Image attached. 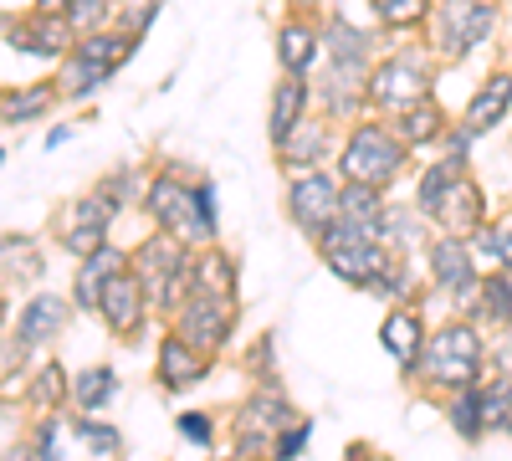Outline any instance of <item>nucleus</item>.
I'll list each match as a JSON object with an SVG mask.
<instances>
[{
  "label": "nucleus",
  "mask_w": 512,
  "mask_h": 461,
  "mask_svg": "<svg viewBox=\"0 0 512 461\" xmlns=\"http://www.w3.org/2000/svg\"><path fill=\"white\" fill-rule=\"evenodd\" d=\"M205 374H210V354L190 349L180 333H164V344H159V354H154V380H159L164 390L185 395L190 385L205 380Z\"/></svg>",
  "instance_id": "4be33fe9"
},
{
  "label": "nucleus",
  "mask_w": 512,
  "mask_h": 461,
  "mask_svg": "<svg viewBox=\"0 0 512 461\" xmlns=\"http://www.w3.org/2000/svg\"><path fill=\"white\" fill-rule=\"evenodd\" d=\"M52 82H57V98H62V103H82V98L103 93L108 82H113V72L82 62V57H62V67L52 72Z\"/></svg>",
  "instance_id": "e433bc0d"
},
{
  "label": "nucleus",
  "mask_w": 512,
  "mask_h": 461,
  "mask_svg": "<svg viewBox=\"0 0 512 461\" xmlns=\"http://www.w3.org/2000/svg\"><path fill=\"white\" fill-rule=\"evenodd\" d=\"M507 113H512V67H497V72H487L477 88H472V98H466V108H461L456 123L472 139H482V134L497 129Z\"/></svg>",
  "instance_id": "6ab92c4d"
},
{
  "label": "nucleus",
  "mask_w": 512,
  "mask_h": 461,
  "mask_svg": "<svg viewBox=\"0 0 512 461\" xmlns=\"http://www.w3.org/2000/svg\"><path fill=\"white\" fill-rule=\"evenodd\" d=\"M338 195H344V180L333 170H303V175H287L282 205H287V221L303 231L308 241H318L323 231L338 226Z\"/></svg>",
  "instance_id": "6e6552de"
},
{
  "label": "nucleus",
  "mask_w": 512,
  "mask_h": 461,
  "mask_svg": "<svg viewBox=\"0 0 512 461\" xmlns=\"http://www.w3.org/2000/svg\"><path fill=\"white\" fill-rule=\"evenodd\" d=\"M308 436H313V426H308V421H292V426L272 441V461H292L297 451L308 446Z\"/></svg>",
  "instance_id": "3c124183"
},
{
  "label": "nucleus",
  "mask_w": 512,
  "mask_h": 461,
  "mask_svg": "<svg viewBox=\"0 0 512 461\" xmlns=\"http://www.w3.org/2000/svg\"><path fill=\"white\" fill-rule=\"evenodd\" d=\"M6 41L26 57H47V62H62L72 52L77 31L67 26V16H47V11H31L21 21H6Z\"/></svg>",
  "instance_id": "f3484780"
},
{
  "label": "nucleus",
  "mask_w": 512,
  "mask_h": 461,
  "mask_svg": "<svg viewBox=\"0 0 512 461\" xmlns=\"http://www.w3.org/2000/svg\"><path fill=\"white\" fill-rule=\"evenodd\" d=\"M497 26H502V0H436L420 41L431 47L436 62H466L487 47Z\"/></svg>",
  "instance_id": "20e7f679"
},
{
  "label": "nucleus",
  "mask_w": 512,
  "mask_h": 461,
  "mask_svg": "<svg viewBox=\"0 0 512 461\" xmlns=\"http://www.w3.org/2000/svg\"><path fill=\"white\" fill-rule=\"evenodd\" d=\"M420 262H425V282H431L436 292H446V303L461 318H472V308L482 298V272H477L482 262H477V251H472V236L436 231L431 241H425Z\"/></svg>",
  "instance_id": "423d86ee"
},
{
  "label": "nucleus",
  "mask_w": 512,
  "mask_h": 461,
  "mask_svg": "<svg viewBox=\"0 0 512 461\" xmlns=\"http://www.w3.org/2000/svg\"><path fill=\"white\" fill-rule=\"evenodd\" d=\"M159 6H164V0H118L113 26H118V31H134V36H144V31H149V21L159 16Z\"/></svg>",
  "instance_id": "09e8293b"
},
{
  "label": "nucleus",
  "mask_w": 512,
  "mask_h": 461,
  "mask_svg": "<svg viewBox=\"0 0 512 461\" xmlns=\"http://www.w3.org/2000/svg\"><path fill=\"white\" fill-rule=\"evenodd\" d=\"M297 421V410L292 400L272 385L262 390H251L236 410V461H272V441Z\"/></svg>",
  "instance_id": "0eeeda50"
},
{
  "label": "nucleus",
  "mask_w": 512,
  "mask_h": 461,
  "mask_svg": "<svg viewBox=\"0 0 512 461\" xmlns=\"http://www.w3.org/2000/svg\"><path fill=\"white\" fill-rule=\"evenodd\" d=\"M472 251L487 267H512V221H487L472 231Z\"/></svg>",
  "instance_id": "a18cd8bd"
},
{
  "label": "nucleus",
  "mask_w": 512,
  "mask_h": 461,
  "mask_svg": "<svg viewBox=\"0 0 512 461\" xmlns=\"http://www.w3.org/2000/svg\"><path fill=\"white\" fill-rule=\"evenodd\" d=\"M113 221H118V205H113L103 190H88V195H77V200L62 205L52 231H67V226H103V231H108Z\"/></svg>",
  "instance_id": "79ce46f5"
},
{
  "label": "nucleus",
  "mask_w": 512,
  "mask_h": 461,
  "mask_svg": "<svg viewBox=\"0 0 512 461\" xmlns=\"http://www.w3.org/2000/svg\"><path fill=\"white\" fill-rule=\"evenodd\" d=\"M277 67L287 77H313L323 67V16H308V11H287L277 21Z\"/></svg>",
  "instance_id": "4468645a"
},
{
  "label": "nucleus",
  "mask_w": 512,
  "mask_h": 461,
  "mask_svg": "<svg viewBox=\"0 0 512 461\" xmlns=\"http://www.w3.org/2000/svg\"><path fill=\"white\" fill-rule=\"evenodd\" d=\"M369 77H349V72H333V67H318L313 72V108L333 123H359L369 118V93H364Z\"/></svg>",
  "instance_id": "a211bd4d"
},
{
  "label": "nucleus",
  "mask_w": 512,
  "mask_h": 461,
  "mask_svg": "<svg viewBox=\"0 0 512 461\" xmlns=\"http://www.w3.org/2000/svg\"><path fill=\"white\" fill-rule=\"evenodd\" d=\"M118 395V374L108 364H88L72 374V395H67V410L77 415H103V405H113Z\"/></svg>",
  "instance_id": "2f4dec72"
},
{
  "label": "nucleus",
  "mask_w": 512,
  "mask_h": 461,
  "mask_svg": "<svg viewBox=\"0 0 512 461\" xmlns=\"http://www.w3.org/2000/svg\"><path fill=\"white\" fill-rule=\"evenodd\" d=\"M425 339H431V328H425V318L415 308H390V313H384V323H379V344L390 349V359L400 364L405 380H410L415 364H420Z\"/></svg>",
  "instance_id": "5701e85b"
},
{
  "label": "nucleus",
  "mask_w": 512,
  "mask_h": 461,
  "mask_svg": "<svg viewBox=\"0 0 512 461\" xmlns=\"http://www.w3.org/2000/svg\"><path fill=\"white\" fill-rule=\"evenodd\" d=\"M425 241H431V221L415 211V200L405 205L390 200V211H384V246L400 251V257H415V251H425Z\"/></svg>",
  "instance_id": "7c9ffc66"
},
{
  "label": "nucleus",
  "mask_w": 512,
  "mask_h": 461,
  "mask_svg": "<svg viewBox=\"0 0 512 461\" xmlns=\"http://www.w3.org/2000/svg\"><path fill=\"white\" fill-rule=\"evenodd\" d=\"M410 170V144L395 134L390 118H359L344 129L333 154V175L344 185H369V190H390Z\"/></svg>",
  "instance_id": "f03ea898"
},
{
  "label": "nucleus",
  "mask_w": 512,
  "mask_h": 461,
  "mask_svg": "<svg viewBox=\"0 0 512 461\" xmlns=\"http://www.w3.org/2000/svg\"><path fill=\"white\" fill-rule=\"evenodd\" d=\"M313 113V77H277L272 82V98H267V139L282 144L297 123Z\"/></svg>",
  "instance_id": "412c9836"
},
{
  "label": "nucleus",
  "mask_w": 512,
  "mask_h": 461,
  "mask_svg": "<svg viewBox=\"0 0 512 461\" xmlns=\"http://www.w3.org/2000/svg\"><path fill=\"white\" fill-rule=\"evenodd\" d=\"M67 395H72V374H67L57 359H47V364H41L31 380H26V405L41 410V415L67 410Z\"/></svg>",
  "instance_id": "c9c22d12"
},
{
  "label": "nucleus",
  "mask_w": 512,
  "mask_h": 461,
  "mask_svg": "<svg viewBox=\"0 0 512 461\" xmlns=\"http://www.w3.org/2000/svg\"><path fill=\"white\" fill-rule=\"evenodd\" d=\"M0 461H36V456H31V446H6V451H0Z\"/></svg>",
  "instance_id": "6e6d98bb"
},
{
  "label": "nucleus",
  "mask_w": 512,
  "mask_h": 461,
  "mask_svg": "<svg viewBox=\"0 0 512 461\" xmlns=\"http://www.w3.org/2000/svg\"><path fill=\"white\" fill-rule=\"evenodd\" d=\"M431 6H436V0H369V11H374L384 36H420Z\"/></svg>",
  "instance_id": "58836bf2"
},
{
  "label": "nucleus",
  "mask_w": 512,
  "mask_h": 461,
  "mask_svg": "<svg viewBox=\"0 0 512 461\" xmlns=\"http://www.w3.org/2000/svg\"><path fill=\"white\" fill-rule=\"evenodd\" d=\"M67 139H72V123H62V129H52V134H47V149H62Z\"/></svg>",
  "instance_id": "5fc2aeb1"
},
{
  "label": "nucleus",
  "mask_w": 512,
  "mask_h": 461,
  "mask_svg": "<svg viewBox=\"0 0 512 461\" xmlns=\"http://www.w3.org/2000/svg\"><path fill=\"white\" fill-rule=\"evenodd\" d=\"M390 123H395V134H400L410 149H441V139H446V129H451V118H446V108H441L436 98H420L415 108L395 113Z\"/></svg>",
  "instance_id": "cd10ccee"
},
{
  "label": "nucleus",
  "mask_w": 512,
  "mask_h": 461,
  "mask_svg": "<svg viewBox=\"0 0 512 461\" xmlns=\"http://www.w3.org/2000/svg\"><path fill=\"white\" fill-rule=\"evenodd\" d=\"M195 292H216V298H236V262L226 257L221 246H200L190 262Z\"/></svg>",
  "instance_id": "4c0bfd02"
},
{
  "label": "nucleus",
  "mask_w": 512,
  "mask_h": 461,
  "mask_svg": "<svg viewBox=\"0 0 512 461\" xmlns=\"http://www.w3.org/2000/svg\"><path fill=\"white\" fill-rule=\"evenodd\" d=\"M41 277V251L31 236H0V287L11 282H36Z\"/></svg>",
  "instance_id": "ea45409f"
},
{
  "label": "nucleus",
  "mask_w": 512,
  "mask_h": 461,
  "mask_svg": "<svg viewBox=\"0 0 512 461\" xmlns=\"http://www.w3.org/2000/svg\"><path fill=\"white\" fill-rule=\"evenodd\" d=\"M190 262H195V246L169 236V231H149L134 251H128V267H134V277L144 282L154 313H169V318H175V308L195 292Z\"/></svg>",
  "instance_id": "39448f33"
},
{
  "label": "nucleus",
  "mask_w": 512,
  "mask_h": 461,
  "mask_svg": "<svg viewBox=\"0 0 512 461\" xmlns=\"http://www.w3.org/2000/svg\"><path fill=\"white\" fill-rule=\"evenodd\" d=\"M221 236V216H216V185L210 180H190V246H216Z\"/></svg>",
  "instance_id": "a19ab883"
},
{
  "label": "nucleus",
  "mask_w": 512,
  "mask_h": 461,
  "mask_svg": "<svg viewBox=\"0 0 512 461\" xmlns=\"http://www.w3.org/2000/svg\"><path fill=\"white\" fill-rule=\"evenodd\" d=\"M338 139H344V129H338L333 118H323V113L313 108V113L297 123V129H292L282 144H272V149H277V170H282V175L328 170L333 154H338Z\"/></svg>",
  "instance_id": "ddd939ff"
},
{
  "label": "nucleus",
  "mask_w": 512,
  "mask_h": 461,
  "mask_svg": "<svg viewBox=\"0 0 512 461\" xmlns=\"http://www.w3.org/2000/svg\"><path fill=\"white\" fill-rule=\"evenodd\" d=\"M492 374V344L487 333L472 323V318H451L441 328H431V339L420 349V364L410 380L425 385V390H441V395H456V390H472Z\"/></svg>",
  "instance_id": "f257e3e1"
},
{
  "label": "nucleus",
  "mask_w": 512,
  "mask_h": 461,
  "mask_svg": "<svg viewBox=\"0 0 512 461\" xmlns=\"http://www.w3.org/2000/svg\"><path fill=\"white\" fill-rule=\"evenodd\" d=\"M128 272V251L123 246H103V251H93V257H82L77 262V272H72V308L77 313H98V303H103V287L113 282V277H123Z\"/></svg>",
  "instance_id": "aec40b11"
},
{
  "label": "nucleus",
  "mask_w": 512,
  "mask_h": 461,
  "mask_svg": "<svg viewBox=\"0 0 512 461\" xmlns=\"http://www.w3.org/2000/svg\"><path fill=\"white\" fill-rule=\"evenodd\" d=\"M93 190H103L118 211L123 205H144V190H149V175H144V164H118V170H108Z\"/></svg>",
  "instance_id": "c03bdc74"
},
{
  "label": "nucleus",
  "mask_w": 512,
  "mask_h": 461,
  "mask_svg": "<svg viewBox=\"0 0 512 461\" xmlns=\"http://www.w3.org/2000/svg\"><path fill=\"white\" fill-rule=\"evenodd\" d=\"M384 211H390V195H384V190L344 185V195H338V226H349L359 236L384 241Z\"/></svg>",
  "instance_id": "393cba45"
},
{
  "label": "nucleus",
  "mask_w": 512,
  "mask_h": 461,
  "mask_svg": "<svg viewBox=\"0 0 512 461\" xmlns=\"http://www.w3.org/2000/svg\"><path fill=\"white\" fill-rule=\"evenodd\" d=\"M461 175H472V164H461V159H431V164H425V170L415 175V211L425 216V221H431L436 211H441V200L451 195V185L461 180Z\"/></svg>",
  "instance_id": "c85d7f7f"
},
{
  "label": "nucleus",
  "mask_w": 512,
  "mask_h": 461,
  "mask_svg": "<svg viewBox=\"0 0 512 461\" xmlns=\"http://www.w3.org/2000/svg\"><path fill=\"white\" fill-rule=\"evenodd\" d=\"M287 11H308V16H323V0H287Z\"/></svg>",
  "instance_id": "864d4df0"
},
{
  "label": "nucleus",
  "mask_w": 512,
  "mask_h": 461,
  "mask_svg": "<svg viewBox=\"0 0 512 461\" xmlns=\"http://www.w3.org/2000/svg\"><path fill=\"white\" fill-rule=\"evenodd\" d=\"M113 11H118V0H72V6H67V26L77 36H88V31L113 26Z\"/></svg>",
  "instance_id": "49530a36"
},
{
  "label": "nucleus",
  "mask_w": 512,
  "mask_h": 461,
  "mask_svg": "<svg viewBox=\"0 0 512 461\" xmlns=\"http://www.w3.org/2000/svg\"><path fill=\"white\" fill-rule=\"evenodd\" d=\"M431 226L446 231V236H472L477 226H487V195H482V185L472 175H461L451 185V195L441 200V211L431 216Z\"/></svg>",
  "instance_id": "b1692460"
},
{
  "label": "nucleus",
  "mask_w": 512,
  "mask_h": 461,
  "mask_svg": "<svg viewBox=\"0 0 512 461\" xmlns=\"http://www.w3.org/2000/svg\"><path fill=\"white\" fill-rule=\"evenodd\" d=\"M26 446H31L36 461H82L77 436H72V415H62V410H57V415H41Z\"/></svg>",
  "instance_id": "473e14b6"
},
{
  "label": "nucleus",
  "mask_w": 512,
  "mask_h": 461,
  "mask_svg": "<svg viewBox=\"0 0 512 461\" xmlns=\"http://www.w3.org/2000/svg\"><path fill=\"white\" fill-rule=\"evenodd\" d=\"M0 328H6V287H0Z\"/></svg>",
  "instance_id": "4d7b16f0"
},
{
  "label": "nucleus",
  "mask_w": 512,
  "mask_h": 461,
  "mask_svg": "<svg viewBox=\"0 0 512 461\" xmlns=\"http://www.w3.org/2000/svg\"><path fill=\"white\" fill-rule=\"evenodd\" d=\"M72 298L62 292H36V298L21 303V313L11 318V359H26L31 349H52L62 333H67V318H72Z\"/></svg>",
  "instance_id": "f8f14e48"
},
{
  "label": "nucleus",
  "mask_w": 512,
  "mask_h": 461,
  "mask_svg": "<svg viewBox=\"0 0 512 461\" xmlns=\"http://www.w3.org/2000/svg\"><path fill=\"white\" fill-rule=\"evenodd\" d=\"M369 113L374 118H395L405 108H415L420 98H436V57L420 36H400V47H384L369 82Z\"/></svg>",
  "instance_id": "7ed1b4c3"
},
{
  "label": "nucleus",
  "mask_w": 512,
  "mask_h": 461,
  "mask_svg": "<svg viewBox=\"0 0 512 461\" xmlns=\"http://www.w3.org/2000/svg\"><path fill=\"white\" fill-rule=\"evenodd\" d=\"M420 287H425V272H420L410 257L390 251V262H384V272H379L364 292H369V298H379V303H390V308H415Z\"/></svg>",
  "instance_id": "bb28decb"
},
{
  "label": "nucleus",
  "mask_w": 512,
  "mask_h": 461,
  "mask_svg": "<svg viewBox=\"0 0 512 461\" xmlns=\"http://www.w3.org/2000/svg\"><path fill=\"white\" fill-rule=\"evenodd\" d=\"M139 41H144V36H134V31L103 26V31H88V36H77L67 57H82V62H93V67H103V72H118V67L128 62V57L139 52Z\"/></svg>",
  "instance_id": "a878e982"
},
{
  "label": "nucleus",
  "mask_w": 512,
  "mask_h": 461,
  "mask_svg": "<svg viewBox=\"0 0 512 461\" xmlns=\"http://www.w3.org/2000/svg\"><path fill=\"white\" fill-rule=\"evenodd\" d=\"M384 47H390V36H384V31L354 26L344 16H323V67L349 72V77H369Z\"/></svg>",
  "instance_id": "9b49d317"
},
{
  "label": "nucleus",
  "mask_w": 512,
  "mask_h": 461,
  "mask_svg": "<svg viewBox=\"0 0 512 461\" xmlns=\"http://www.w3.org/2000/svg\"><path fill=\"white\" fill-rule=\"evenodd\" d=\"M149 313H154V303H149L144 282L134 277V267H128L123 277H113V282L103 287L98 318H103L108 333H118V339H139V333L149 328Z\"/></svg>",
  "instance_id": "dca6fc26"
},
{
  "label": "nucleus",
  "mask_w": 512,
  "mask_h": 461,
  "mask_svg": "<svg viewBox=\"0 0 512 461\" xmlns=\"http://www.w3.org/2000/svg\"><path fill=\"white\" fill-rule=\"evenodd\" d=\"M144 216H149L154 231H169V236L185 241V231H190V180L175 170V164H159V170L149 175Z\"/></svg>",
  "instance_id": "2eb2a0df"
},
{
  "label": "nucleus",
  "mask_w": 512,
  "mask_h": 461,
  "mask_svg": "<svg viewBox=\"0 0 512 461\" xmlns=\"http://www.w3.org/2000/svg\"><path fill=\"white\" fill-rule=\"evenodd\" d=\"M175 431H180L190 446H200V451L216 446V421H210L205 410H180V415H175Z\"/></svg>",
  "instance_id": "8fccbe9b"
},
{
  "label": "nucleus",
  "mask_w": 512,
  "mask_h": 461,
  "mask_svg": "<svg viewBox=\"0 0 512 461\" xmlns=\"http://www.w3.org/2000/svg\"><path fill=\"white\" fill-rule=\"evenodd\" d=\"M67 415H72V436H77L82 461H118L123 456V436L103 415H77V410H67Z\"/></svg>",
  "instance_id": "f704fd0d"
},
{
  "label": "nucleus",
  "mask_w": 512,
  "mask_h": 461,
  "mask_svg": "<svg viewBox=\"0 0 512 461\" xmlns=\"http://www.w3.org/2000/svg\"><path fill=\"white\" fill-rule=\"evenodd\" d=\"M0 164H6V149H0Z\"/></svg>",
  "instance_id": "13d9d810"
},
{
  "label": "nucleus",
  "mask_w": 512,
  "mask_h": 461,
  "mask_svg": "<svg viewBox=\"0 0 512 461\" xmlns=\"http://www.w3.org/2000/svg\"><path fill=\"white\" fill-rule=\"evenodd\" d=\"M57 108V82H26V88H11L0 93V123H11V129H21V123H36L47 118Z\"/></svg>",
  "instance_id": "c756f323"
},
{
  "label": "nucleus",
  "mask_w": 512,
  "mask_h": 461,
  "mask_svg": "<svg viewBox=\"0 0 512 461\" xmlns=\"http://www.w3.org/2000/svg\"><path fill=\"white\" fill-rule=\"evenodd\" d=\"M52 236H57V246L67 251V257H77V262L108 246V231L103 226H67V231H52Z\"/></svg>",
  "instance_id": "de8ad7c7"
},
{
  "label": "nucleus",
  "mask_w": 512,
  "mask_h": 461,
  "mask_svg": "<svg viewBox=\"0 0 512 461\" xmlns=\"http://www.w3.org/2000/svg\"><path fill=\"white\" fill-rule=\"evenodd\" d=\"M446 421H451V431H456L461 441H482V436H487V421H482V385L446 395Z\"/></svg>",
  "instance_id": "37998d69"
},
{
  "label": "nucleus",
  "mask_w": 512,
  "mask_h": 461,
  "mask_svg": "<svg viewBox=\"0 0 512 461\" xmlns=\"http://www.w3.org/2000/svg\"><path fill=\"white\" fill-rule=\"evenodd\" d=\"M169 333H180V339L200 354H216L226 349V339L236 333V298H216V292H190V298L175 308L169 318Z\"/></svg>",
  "instance_id": "9d476101"
},
{
  "label": "nucleus",
  "mask_w": 512,
  "mask_h": 461,
  "mask_svg": "<svg viewBox=\"0 0 512 461\" xmlns=\"http://www.w3.org/2000/svg\"><path fill=\"white\" fill-rule=\"evenodd\" d=\"M313 251H318V262H323L338 282H349V287H359V292L384 272V262H390V246L374 241V236H359V231H349V226L323 231V236L313 241Z\"/></svg>",
  "instance_id": "1a4fd4ad"
},
{
  "label": "nucleus",
  "mask_w": 512,
  "mask_h": 461,
  "mask_svg": "<svg viewBox=\"0 0 512 461\" xmlns=\"http://www.w3.org/2000/svg\"><path fill=\"white\" fill-rule=\"evenodd\" d=\"M472 323H492V328H512V267H492L482 272V298L472 308Z\"/></svg>",
  "instance_id": "72a5a7b5"
},
{
  "label": "nucleus",
  "mask_w": 512,
  "mask_h": 461,
  "mask_svg": "<svg viewBox=\"0 0 512 461\" xmlns=\"http://www.w3.org/2000/svg\"><path fill=\"white\" fill-rule=\"evenodd\" d=\"M72 0H36V11H47V16H67Z\"/></svg>",
  "instance_id": "603ef678"
}]
</instances>
